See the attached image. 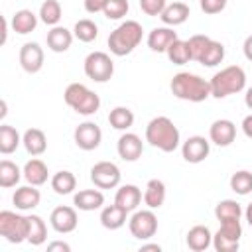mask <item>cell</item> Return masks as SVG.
Instances as JSON below:
<instances>
[{
    "label": "cell",
    "mask_w": 252,
    "mask_h": 252,
    "mask_svg": "<svg viewBox=\"0 0 252 252\" xmlns=\"http://www.w3.org/2000/svg\"><path fill=\"white\" fill-rule=\"evenodd\" d=\"M242 130L248 138H252V114H248L244 120H242Z\"/></svg>",
    "instance_id": "cell-50"
},
{
    "label": "cell",
    "mask_w": 252,
    "mask_h": 252,
    "mask_svg": "<svg viewBox=\"0 0 252 252\" xmlns=\"http://www.w3.org/2000/svg\"><path fill=\"white\" fill-rule=\"evenodd\" d=\"M209 142L203 136H189L181 146L183 159L189 163H201L209 156Z\"/></svg>",
    "instance_id": "cell-11"
},
{
    "label": "cell",
    "mask_w": 252,
    "mask_h": 252,
    "mask_svg": "<svg viewBox=\"0 0 252 252\" xmlns=\"http://www.w3.org/2000/svg\"><path fill=\"white\" fill-rule=\"evenodd\" d=\"M20 144V134L14 126L2 124L0 126V152L2 154H12Z\"/></svg>",
    "instance_id": "cell-34"
},
{
    "label": "cell",
    "mask_w": 252,
    "mask_h": 252,
    "mask_svg": "<svg viewBox=\"0 0 252 252\" xmlns=\"http://www.w3.org/2000/svg\"><path fill=\"white\" fill-rule=\"evenodd\" d=\"M165 6V0H140V8L148 16H161Z\"/></svg>",
    "instance_id": "cell-44"
},
{
    "label": "cell",
    "mask_w": 252,
    "mask_h": 252,
    "mask_svg": "<svg viewBox=\"0 0 252 252\" xmlns=\"http://www.w3.org/2000/svg\"><path fill=\"white\" fill-rule=\"evenodd\" d=\"M167 59L173 63V65H185L189 59H191V51H189V43L183 41V39H175L169 47H167Z\"/></svg>",
    "instance_id": "cell-30"
},
{
    "label": "cell",
    "mask_w": 252,
    "mask_h": 252,
    "mask_svg": "<svg viewBox=\"0 0 252 252\" xmlns=\"http://www.w3.org/2000/svg\"><path fill=\"white\" fill-rule=\"evenodd\" d=\"M6 112H8V108H6V100H0V120L6 116Z\"/></svg>",
    "instance_id": "cell-53"
},
{
    "label": "cell",
    "mask_w": 252,
    "mask_h": 252,
    "mask_svg": "<svg viewBox=\"0 0 252 252\" xmlns=\"http://www.w3.org/2000/svg\"><path fill=\"white\" fill-rule=\"evenodd\" d=\"M146 140L154 148L169 154L179 146V130L167 116H156L146 126Z\"/></svg>",
    "instance_id": "cell-1"
},
{
    "label": "cell",
    "mask_w": 252,
    "mask_h": 252,
    "mask_svg": "<svg viewBox=\"0 0 252 252\" xmlns=\"http://www.w3.org/2000/svg\"><path fill=\"white\" fill-rule=\"evenodd\" d=\"M47 250H49V252H55V250H59V252H69L71 246H69L67 242H51V244L47 246Z\"/></svg>",
    "instance_id": "cell-47"
},
{
    "label": "cell",
    "mask_w": 252,
    "mask_h": 252,
    "mask_svg": "<svg viewBox=\"0 0 252 252\" xmlns=\"http://www.w3.org/2000/svg\"><path fill=\"white\" fill-rule=\"evenodd\" d=\"M226 6V0H201V10L205 14H219Z\"/></svg>",
    "instance_id": "cell-45"
},
{
    "label": "cell",
    "mask_w": 252,
    "mask_h": 252,
    "mask_svg": "<svg viewBox=\"0 0 252 252\" xmlns=\"http://www.w3.org/2000/svg\"><path fill=\"white\" fill-rule=\"evenodd\" d=\"M242 49H244V57H246L248 61H252V35H248V37L244 39Z\"/></svg>",
    "instance_id": "cell-48"
},
{
    "label": "cell",
    "mask_w": 252,
    "mask_h": 252,
    "mask_svg": "<svg viewBox=\"0 0 252 252\" xmlns=\"http://www.w3.org/2000/svg\"><path fill=\"white\" fill-rule=\"evenodd\" d=\"M185 242H187L189 250H193V252H203V250H207V248L211 246V242H213V234H211V230H209L207 226L197 224V226L189 228Z\"/></svg>",
    "instance_id": "cell-15"
},
{
    "label": "cell",
    "mask_w": 252,
    "mask_h": 252,
    "mask_svg": "<svg viewBox=\"0 0 252 252\" xmlns=\"http://www.w3.org/2000/svg\"><path fill=\"white\" fill-rule=\"evenodd\" d=\"M71 41H73V33L67 30V28H61V26H53L49 32H47V45L51 51L55 53H63L71 47Z\"/></svg>",
    "instance_id": "cell-18"
},
{
    "label": "cell",
    "mask_w": 252,
    "mask_h": 252,
    "mask_svg": "<svg viewBox=\"0 0 252 252\" xmlns=\"http://www.w3.org/2000/svg\"><path fill=\"white\" fill-rule=\"evenodd\" d=\"M6 33H8V22L4 16H0V43H6Z\"/></svg>",
    "instance_id": "cell-49"
},
{
    "label": "cell",
    "mask_w": 252,
    "mask_h": 252,
    "mask_svg": "<svg viewBox=\"0 0 252 252\" xmlns=\"http://www.w3.org/2000/svg\"><path fill=\"white\" fill-rule=\"evenodd\" d=\"M240 215H242V207L232 199H224L215 207V217H217L219 222L240 219Z\"/></svg>",
    "instance_id": "cell-29"
},
{
    "label": "cell",
    "mask_w": 252,
    "mask_h": 252,
    "mask_svg": "<svg viewBox=\"0 0 252 252\" xmlns=\"http://www.w3.org/2000/svg\"><path fill=\"white\" fill-rule=\"evenodd\" d=\"M47 175H49V171H47V165L41 161V159H37V158H33V159H30L26 165H24V177L28 179V183H32V185H43L45 181H47Z\"/></svg>",
    "instance_id": "cell-23"
},
{
    "label": "cell",
    "mask_w": 252,
    "mask_h": 252,
    "mask_svg": "<svg viewBox=\"0 0 252 252\" xmlns=\"http://www.w3.org/2000/svg\"><path fill=\"white\" fill-rule=\"evenodd\" d=\"M213 246L217 252H236L238 250V240H232L224 234H220L217 230V234L213 236Z\"/></svg>",
    "instance_id": "cell-42"
},
{
    "label": "cell",
    "mask_w": 252,
    "mask_h": 252,
    "mask_svg": "<svg viewBox=\"0 0 252 252\" xmlns=\"http://www.w3.org/2000/svg\"><path fill=\"white\" fill-rule=\"evenodd\" d=\"M140 252H161V246L159 244H144L140 248Z\"/></svg>",
    "instance_id": "cell-51"
},
{
    "label": "cell",
    "mask_w": 252,
    "mask_h": 252,
    "mask_svg": "<svg viewBox=\"0 0 252 252\" xmlns=\"http://www.w3.org/2000/svg\"><path fill=\"white\" fill-rule=\"evenodd\" d=\"M189 6L185 2H173V4H167L161 12V22L167 24V26H179L183 24L187 18H189Z\"/></svg>",
    "instance_id": "cell-21"
},
{
    "label": "cell",
    "mask_w": 252,
    "mask_h": 252,
    "mask_svg": "<svg viewBox=\"0 0 252 252\" xmlns=\"http://www.w3.org/2000/svg\"><path fill=\"white\" fill-rule=\"evenodd\" d=\"M169 87L177 98L189 102H203L205 98L211 96V83L193 73H177L171 79Z\"/></svg>",
    "instance_id": "cell-2"
},
{
    "label": "cell",
    "mask_w": 252,
    "mask_h": 252,
    "mask_svg": "<svg viewBox=\"0 0 252 252\" xmlns=\"http://www.w3.org/2000/svg\"><path fill=\"white\" fill-rule=\"evenodd\" d=\"M85 75L96 83H106L114 75V61L104 51H93L85 59Z\"/></svg>",
    "instance_id": "cell-6"
},
{
    "label": "cell",
    "mask_w": 252,
    "mask_h": 252,
    "mask_svg": "<svg viewBox=\"0 0 252 252\" xmlns=\"http://www.w3.org/2000/svg\"><path fill=\"white\" fill-rule=\"evenodd\" d=\"M209 41H211V37H207V35H203V33L191 35V37L187 39L189 51H191V59H193V61H199V59H201V55H203L205 47L209 45Z\"/></svg>",
    "instance_id": "cell-41"
},
{
    "label": "cell",
    "mask_w": 252,
    "mask_h": 252,
    "mask_svg": "<svg viewBox=\"0 0 252 252\" xmlns=\"http://www.w3.org/2000/svg\"><path fill=\"white\" fill-rule=\"evenodd\" d=\"M209 136H211V142H215L217 146H228V144L234 142L236 126H234L230 120H226V118L215 120V122L211 124Z\"/></svg>",
    "instance_id": "cell-13"
},
{
    "label": "cell",
    "mask_w": 252,
    "mask_h": 252,
    "mask_svg": "<svg viewBox=\"0 0 252 252\" xmlns=\"http://www.w3.org/2000/svg\"><path fill=\"white\" fill-rule=\"evenodd\" d=\"M22 142H24L28 154H32V156H39L47 148V138H45L43 130H39V128H28L24 132V140Z\"/></svg>",
    "instance_id": "cell-22"
},
{
    "label": "cell",
    "mask_w": 252,
    "mask_h": 252,
    "mask_svg": "<svg viewBox=\"0 0 252 252\" xmlns=\"http://www.w3.org/2000/svg\"><path fill=\"white\" fill-rule=\"evenodd\" d=\"M246 220H248V224L252 226V203L246 207Z\"/></svg>",
    "instance_id": "cell-54"
},
{
    "label": "cell",
    "mask_w": 252,
    "mask_h": 252,
    "mask_svg": "<svg viewBox=\"0 0 252 252\" xmlns=\"http://www.w3.org/2000/svg\"><path fill=\"white\" fill-rule=\"evenodd\" d=\"M108 0H85V10L89 14H96V12H102L104 6H106Z\"/></svg>",
    "instance_id": "cell-46"
},
{
    "label": "cell",
    "mask_w": 252,
    "mask_h": 252,
    "mask_svg": "<svg viewBox=\"0 0 252 252\" xmlns=\"http://www.w3.org/2000/svg\"><path fill=\"white\" fill-rule=\"evenodd\" d=\"M37 26V18L32 10H18L14 16H12V28L16 33H30L33 32Z\"/></svg>",
    "instance_id": "cell-26"
},
{
    "label": "cell",
    "mask_w": 252,
    "mask_h": 252,
    "mask_svg": "<svg viewBox=\"0 0 252 252\" xmlns=\"http://www.w3.org/2000/svg\"><path fill=\"white\" fill-rule=\"evenodd\" d=\"M91 181L98 189H112L120 183V169L112 161H98L91 169Z\"/></svg>",
    "instance_id": "cell-7"
},
{
    "label": "cell",
    "mask_w": 252,
    "mask_h": 252,
    "mask_svg": "<svg viewBox=\"0 0 252 252\" xmlns=\"http://www.w3.org/2000/svg\"><path fill=\"white\" fill-rule=\"evenodd\" d=\"M51 187H53V191L57 195H69L77 187V179H75V175L71 171L63 169V171H57L51 177Z\"/></svg>",
    "instance_id": "cell-27"
},
{
    "label": "cell",
    "mask_w": 252,
    "mask_h": 252,
    "mask_svg": "<svg viewBox=\"0 0 252 252\" xmlns=\"http://www.w3.org/2000/svg\"><path fill=\"white\" fill-rule=\"evenodd\" d=\"M128 8H130L128 0H108L104 10H102V14L108 20H120V18H124L128 14Z\"/></svg>",
    "instance_id": "cell-39"
},
{
    "label": "cell",
    "mask_w": 252,
    "mask_h": 252,
    "mask_svg": "<svg viewBox=\"0 0 252 252\" xmlns=\"http://www.w3.org/2000/svg\"><path fill=\"white\" fill-rule=\"evenodd\" d=\"M39 199H41V195H39V191L35 189V185H32V183H30V185H24V187H20V189H16V193H14V197H12L16 209H20V211H28V209L37 207V205H39Z\"/></svg>",
    "instance_id": "cell-17"
},
{
    "label": "cell",
    "mask_w": 252,
    "mask_h": 252,
    "mask_svg": "<svg viewBox=\"0 0 252 252\" xmlns=\"http://www.w3.org/2000/svg\"><path fill=\"white\" fill-rule=\"evenodd\" d=\"M126 209L124 207H120L118 203H114V205H108V207H104L102 209V213H100V224L104 226V228H108V230H116V228H120L124 222H126Z\"/></svg>",
    "instance_id": "cell-19"
},
{
    "label": "cell",
    "mask_w": 252,
    "mask_h": 252,
    "mask_svg": "<svg viewBox=\"0 0 252 252\" xmlns=\"http://www.w3.org/2000/svg\"><path fill=\"white\" fill-rule=\"evenodd\" d=\"M144 152V146H142V140L136 136V134H122L118 138V156L124 159V161H136Z\"/></svg>",
    "instance_id": "cell-14"
},
{
    "label": "cell",
    "mask_w": 252,
    "mask_h": 252,
    "mask_svg": "<svg viewBox=\"0 0 252 252\" xmlns=\"http://www.w3.org/2000/svg\"><path fill=\"white\" fill-rule=\"evenodd\" d=\"M230 189L238 195H248L252 193V173L246 169H240L236 173H232L230 177Z\"/></svg>",
    "instance_id": "cell-36"
},
{
    "label": "cell",
    "mask_w": 252,
    "mask_h": 252,
    "mask_svg": "<svg viewBox=\"0 0 252 252\" xmlns=\"http://www.w3.org/2000/svg\"><path fill=\"white\" fill-rule=\"evenodd\" d=\"M177 39V33L169 28H156L150 32L148 35V45L152 51H158V53H163L167 51V47Z\"/></svg>",
    "instance_id": "cell-16"
},
{
    "label": "cell",
    "mask_w": 252,
    "mask_h": 252,
    "mask_svg": "<svg viewBox=\"0 0 252 252\" xmlns=\"http://www.w3.org/2000/svg\"><path fill=\"white\" fill-rule=\"evenodd\" d=\"M222 59H224V45H222L220 41L211 39L209 45L205 47V51H203L199 63H201V65H207V67H215V65H219Z\"/></svg>",
    "instance_id": "cell-31"
},
{
    "label": "cell",
    "mask_w": 252,
    "mask_h": 252,
    "mask_svg": "<svg viewBox=\"0 0 252 252\" xmlns=\"http://www.w3.org/2000/svg\"><path fill=\"white\" fill-rule=\"evenodd\" d=\"M75 144L85 150V152H91V150H96L100 146V140H102V132L98 128V124L94 122H83L75 128Z\"/></svg>",
    "instance_id": "cell-9"
},
{
    "label": "cell",
    "mask_w": 252,
    "mask_h": 252,
    "mask_svg": "<svg viewBox=\"0 0 252 252\" xmlns=\"http://www.w3.org/2000/svg\"><path fill=\"white\" fill-rule=\"evenodd\" d=\"M98 106H100L98 94L93 93V91H89V94L79 102V106L75 108V112H79V114H83V116H91V114H94V112L98 110Z\"/></svg>",
    "instance_id": "cell-40"
},
{
    "label": "cell",
    "mask_w": 252,
    "mask_h": 252,
    "mask_svg": "<svg viewBox=\"0 0 252 252\" xmlns=\"http://www.w3.org/2000/svg\"><path fill=\"white\" fill-rule=\"evenodd\" d=\"M165 201V185L161 179H150L144 191V203L150 209H158L161 207Z\"/></svg>",
    "instance_id": "cell-24"
},
{
    "label": "cell",
    "mask_w": 252,
    "mask_h": 252,
    "mask_svg": "<svg viewBox=\"0 0 252 252\" xmlns=\"http://www.w3.org/2000/svg\"><path fill=\"white\" fill-rule=\"evenodd\" d=\"M220 234L232 238V240H240L242 236V226H240V219H234V220H224L220 222V228H219Z\"/></svg>",
    "instance_id": "cell-43"
},
{
    "label": "cell",
    "mask_w": 252,
    "mask_h": 252,
    "mask_svg": "<svg viewBox=\"0 0 252 252\" xmlns=\"http://www.w3.org/2000/svg\"><path fill=\"white\" fill-rule=\"evenodd\" d=\"M108 122L114 130H128L134 124V112L126 106H116L108 114Z\"/></svg>",
    "instance_id": "cell-28"
},
{
    "label": "cell",
    "mask_w": 252,
    "mask_h": 252,
    "mask_svg": "<svg viewBox=\"0 0 252 252\" xmlns=\"http://www.w3.org/2000/svg\"><path fill=\"white\" fill-rule=\"evenodd\" d=\"M39 16L41 22L47 26H55L61 20V4L57 0H45L39 8Z\"/></svg>",
    "instance_id": "cell-38"
},
{
    "label": "cell",
    "mask_w": 252,
    "mask_h": 252,
    "mask_svg": "<svg viewBox=\"0 0 252 252\" xmlns=\"http://www.w3.org/2000/svg\"><path fill=\"white\" fill-rule=\"evenodd\" d=\"M128 226H130V232H132L134 238L148 240L158 230V219L152 211H138V213L132 215Z\"/></svg>",
    "instance_id": "cell-8"
},
{
    "label": "cell",
    "mask_w": 252,
    "mask_h": 252,
    "mask_svg": "<svg viewBox=\"0 0 252 252\" xmlns=\"http://www.w3.org/2000/svg\"><path fill=\"white\" fill-rule=\"evenodd\" d=\"M0 234L12 244H20V242L28 240L30 219L16 215L12 211H2L0 213Z\"/></svg>",
    "instance_id": "cell-5"
},
{
    "label": "cell",
    "mask_w": 252,
    "mask_h": 252,
    "mask_svg": "<svg viewBox=\"0 0 252 252\" xmlns=\"http://www.w3.org/2000/svg\"><path fill=\"white\" fill-rule=\"evenodd\" d=\"M28 219H30V234H28V242H30L32 246H39V244H43L45 238H47V226H45V222H43L41 217H37V215H30Z\"/></svg>",
    "instance_id": "cell-32"
},
{
    "label": "cell",
    "mask_w": 252,
    "mask_h": 252,
    "mask_svg": "<svg viewBox=\"0 0 252 252\" xmlns=\"http://www.w3.org/2000/svg\"><path fill=\"white\" fill-rule=\"evenodd\" d=\"M211 83V96L215 98H224L228 94L240 93L246 85V73L238 65H228L222 71L215 73V77L209 81Z\"/></svg>",
    "instance_id": "cell-3"
},
{
    "label": "cell",
    "mask_w": 252,
    "mask_h": 252,
    "mask_svg": "<svg viewBox=\"0 0 252 252\" xmlns=\"http://www.w3.org/2000/svg\"><path fill=\"white\" fill-rule=\"evenodd\" d=\"M89 91L91 89H87L85 85H81V83H71L67 89H65V93H63V98H65V104L67 106H71L73 110L79 106V102L89 94Z\"/></svg>",
    "instance_id": "cell-37"
},
{
    "label": "cell",
    "mask_w": 252,
    "mask_h": 252,
    "mask_svg": "<svg viewBox=\"0 0 252 252\" xmlns=\"http://www.w3.org/2000/svg\"><path fill=\"white\" fill-rule=\"evenodd\" d=\"M73 203L77 209L81 211H94L98 207H102L104 203V195L98 189H83L73 197Z\"/></svg>",
    "instance_id": "cell-20"
},
{
    "label": "cell",
    "mask_w": 252,
    "mask_h": 252,
    "mask_svg": "<svg viewBox=\"0 0 252 252\" xmlns=\"http://www.w3.org/2000/svg\"><path fill=\"white\" fill-rule=\"evenodd\" d=\"M20 181V169L14 161L2 159L0 161V185L2 187H14Z\"/></svg>",
    "instance_id": "cell-35"
},
{
    "label": "cell",
    "mask_w": 252,
    "mask_h": 252,
    "mask_svg": "<svg viewBox=\"0 0 252 252\" xmlns=\"http://www.w3.org/2000/svg\"><path fill=\"white\" fill-rule=\"evenodd\" d=\"M73 33H75V37H77L79 41H83V43H91V41L96 39V35H98V28H96V24H94L93 20L83 18V20H79V22L75 24Z\"/></svg>",
    "instance_id": "cell-33"
},
{
    "label": "cell",
    "mask_w": 252,
    "mask_h": 252,
    "mask_svg": "<svg viewBox=\"0 0 252 252\" xmlns=\"http://www.w3.org/2000/svg\"><path fill=\"white\" fill-rule=\"evenodd\" d=\"M20 65L26 73H37L43 67V49L35 41H28L20 49Z\"/></svg>",
    "instance_id": "cell-10"
},
{
    "label": "cell",
    "mask_w": 252,
    "mask_h": 252,
    "mask_svg": "<svg viewBox=\"0 0 252 252\" xmlns=\"http://www.w3.org/2000/svg\"><path fill=\"white\" fill-rule=\"evenodd\" d=\"M49 220H51V226L57 230V232H61V234H67V232H73L75 228H77V211L73 209V207H55L53 211H51V217H49Z\"/></svg>",
    "instance_id": "cell-12"
},
{
    "label": "cell",
    "mask_w": 252,
    "mask_h": 252,
    "mask_svg": "<svg viewBox=\"0 0 252 252\" xmlns=\"http://www.w3.org/2000/svg\"><path fill=\"white\" fill-rule=\"evenodd\" d=\"M244 102H246V106L252 110V87L246 91V94H244Z\"/></svg>",
    "instance_id": "cell-52"
},
{
    "label": "cell",
    "mask_w": 252,
    "mask_h": 252,
    "mask_svg": "<svg viewBox=\"0 0 252 252\" xmlns=\"http://www.w3.org/2000/svg\"><path fill=\"white\" fill-rule=\"evenodd\" d=\"M142 26L136 20H126L122 22L110 35H108V47L114 55L122 57L134 51V47L142 39Z\"/></svg>",
    "instance_id": "cell-4"
},
{
    "label": "cell",
    "mask_w": 252,
    "mask_h": 252,
    "mask_svg": "<svg viewBox=\"0 0 252 252\" xmlns=\"http://www.w3.org/2000/svg\"><path fill=\"white\" fill-rule=\"evenodd\" d=\"M140 201H142V191L136 185H122L116 191V197H114V203H118L126 211L136 209L140 205Z\"/></svg>",
    "instance_id": "cell-25"
}]
</instances>
